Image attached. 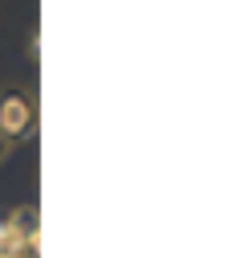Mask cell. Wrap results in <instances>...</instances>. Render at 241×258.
I'll return each instance as SVG.
<instances>
[{"label":"cell","instance_id":"cell-1","mask_svg":"<svg viewBox=\"0 0 241 258\" xmlns=\"http://www.w3.org/2000/svg\"><path fill=\"white\" fill-rule=\"evenodd\" d=\"M33 132H37V99L21 86L0 90V136L9 144H21L33 140Z\"/></svg>","mask_w":241,"mask_h":258},{"label":"cell","instance_id":"cell-2","mask_svg":"<svg viewBox=\"0 0 241 258\" xmlns=\"http://www.w3.org/2000/svg\"><path fill=\"white\" fill-rule=\"evenodd\" d=\"M9 156H13V144H9L5 136H0V164H5V160H9Z\"/></svg>","mask_w":241,"mask_h":258}]
</instances>
